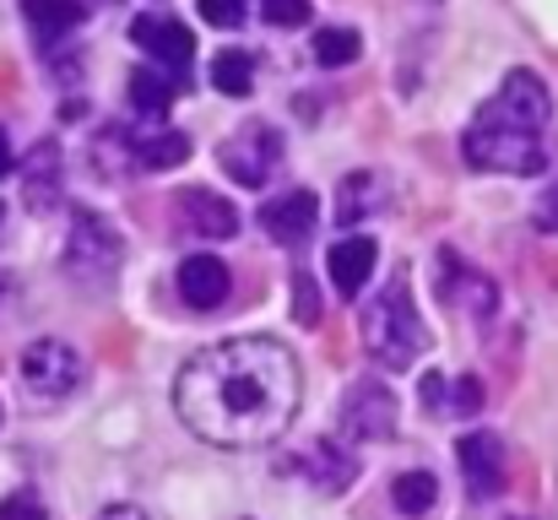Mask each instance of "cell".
Returning a JSON list of instances; mask_svg holds the SVG:
<instances>
[{"instance_id": "cell-1", "label": "cell", "mask_w": 558, "mask_h": 520, "mask_svg": "<svg viewBox=\"0 0 558 520\" xmlns=\"http://www.w3.org/2000/svg\"><path fill=\"white\" fill-rule=\"evenodd\" d=\"M174 407L190 434L222 450H255L288 434L299 412V363L271 337L201 347L180 368Z\"/></svg>"}, {"instance_id": "cell-2", "label": "cell", "mask_w": 558, "mask_h": 520, "mask_svg": "<svg viewBox=\"0 0 558 520\" xmlns=\"http://www.w3.org/2000/svg\"><path fill=\"white\" fill-rule=\"evenodd\" d=\"M554 114V98L543 87L537 71H510L505 87L477 109V120L461 136L466 164L483 173H543L548 147H543V125Z\"/></svg>"}, {"instance_id": "cell-3", "label": "cell", "mask_w": 558, "mask_h": 520, "mask_svg": "<svg viewBox=\"0 0 558 520\" xmlns=\"http://www.w3.org/2000/svg\"><path fill=\"white\" fill-rule=\"evenodd\" d=\"M359 331H364V347H369V358L379 368H396V374H401V368H412V363L423 358L428 326L417 321V304H412V293H407V277L385 282L369 304H364Z\"/></svg>"}, {"instance_id": "cell-4", "label": "cell", "mask_w": 558, "mask_h": 520, "mask_svg": "<svg viewBox=\"0 0 558 520\" xmlns=\"http://www.w3.org/2000/svg\"><path fill=\"white\" fill-rule=\"evenodd\" d=\"M120 255H125L120 233H114L98 211H76L71 244H65V271H71L76 282H98V288H104V282L120 271Z\"/></svg>"}, {"instance_id": "cell-5", "label": "cell", "mask_w": 558, "mask_h": 520, "mask_svg": "<svg viewBox=\"0 0 558 520\" xmlns=\"http://www.w3.org/2000/svg\"><path fill=\"white\" fill-rule=\"evenodd\" d=\"M217 164H222V173H228L233 184L260 190L271 173L282 169V136H277L271 125L250 120V125H239V131L217 147Z\"/></svg>"}, {"instance_id": "cell-6", "label": "cell", "mask_w": 558, "mask_h": 520, "mask_svg": "<svg viewBox=\"0 0 558 520\" xmlns=\"http://www.w3.org/2000/svg\"><path fill=\"white\" fill-rule=\"evenodd\" d=\"M22 385H27V396L44 407V401H65L76 385H82V358H76V347L65 342H33L22 352Z\"/></svg>"}, {"instance_id": "cell-7", "label": "cell", "mask_w": 558, "mask_h": 520, "mask_svg": "<svg viewBox=\"0 0 558 520\" xmlns=\"http://www.w3.org/2000/svg\"><path fill=\"white\" fill-rule=\"evenodd\" d=\"M342 434L353 439H390L396 434V390L379 379H353L342 396Z\"/></svg>"}, {"instance_id": "cell-8", "label": "cell", "mask_w": 558, "mask_h": 520, "mask_svg": "<svg viewBox=\"0 0 558 520\" xmlns=\"http://www.w3.org/2000/svg\"><path fill=\"white\" fill-rule=\"evenodd\" d=\"M288 472H304V483L320 488V494H342V488H353L359 461H353V450H342V439H310L288 461Z\"/></svg>"}, {"instance_id": "cell-9", "label": "cell", "mask_w": 558, "mask_h": 520, "mask_svg": "<svg viewBox=\"0 0 558 520\" xmlns=\"http://www.w3.org/2000/svg\"><path fill=\"white\" fill-rule=\"evenodd\" d=\"M315 222H320L315 190H288V195H277V201L260 206V228H266L277 244H304V239L315 233Z\"/></svg>"}, {"instance_id": "cell-10", "label": "cell", "mask_w": 558, "mask_h": 520, "mask_svg": "<svg viewBox=\"0 0 558 520\" xmlns=\"http://www.w3.org/2000/svg\"><path fill=\"white\" fill-rule=\"evenodd\" d=\"M456 456H461L466 488H472L477 499H494V494L505 488V445H499V434H466V439L456 445Z\"/></svg>"}, {"instance_id": "cell-11", "label": "cell", "mask_w": 558, "mask_h": 520, "mask_svg": "<svg viewBox=\"0 0 558 520\" xmlns=\"http://www.w3.org/2000/svg\"><path fill=\"white\" fill-rule=\"evenodd\" d=\"M174 211L185 217L190 233H201V239H233L239 233V211L217 195V190H180V201H174Z\"/></svg>"}, {"instance_id": "cell-12", "label": "cell", "mask_w": 558, "mask_h": 520, "mask_svg": "<svg viewBox=\"0 0 558 520\" xmlns=\"http://www.w3.org/2000/svg\"><path fill=\"white\" fill-rule=\"evenodd\" d=\"M374 261H379V250H374V239H364V233H348V239L331 244L326 266H331V282H337L342 299H359V293L369 288Z\"/></svg>"}, {"instance_id": "cell-13", "label": "cell", "mask_w": 558, "mask_h": 520, "mask_svg": "<svg viewBox=\"0 0 558 520\" xmlns=\"http://www.w3.org/2000/svg\"><path fill=\"white\" fill-rule=\"evenodd\" d=\"M131 38L153 55V60H163V65H180L185 71L190 55H195V38H190V27L180 16H136V27H131Z\"/></svg>"}, {"instance_id": "cell-14", "label": "cell", "mask_w": 558, "mask_h": 520, "mask_svg": "<svg viewBox=\"0 0 558 520\" xmlns=\"http://www.w3.org/2000/svg\"><path fill=\"white\" fill-rule=\"evenodd\" d=\"M228 288H233V277H228V266L217 255H190V261H180V293H185L190 310H217L228 299Z\"/></svg>"}, {"instance_id": "cell-15", "label": "cell", "mask_w": 558, "mask_h": 520, "mask_svg": "<svg viewBox=\"0 0 558 520\" xmlns=\"http://www.w3.org/2000/svg\"><path fill=\"white\" fill-rule=\"evenodd\" d=\"M22 11H27L33 33H38V38H49V44H54V38H65V33L87 16V5H82V0H27Z\"/></svg>"}, {"instance_id": "cell-16", "label": "cell", "mask_w": 558, "mask_h": 520, "mask_svg": "<svg viewBox=\"0 0 558 520\" xmlns=\"http://www.w3.org/2000/svg\"><path fill=\"white\" fill-rule=\"evenodd\" d=\"M131 158H136L142 169H180L190 158V136H180V131L142 136V142H131Z\"/></svg>"}, {"instance_id": "cell-17", "label": "cell", "mask_w": 558, "mask_h": 520, "mask_svg": "<svg viewBox=\"0 0 558 520\" xmlns=\"http://www.w3.org/2000/svg\"><path fill=\"white\" fill-rule=\"evenodd\" d=\"M211 82H217V93L244 98V93L255 87V60H250V55H239V49H222V55L211 60Z\"/></svg>"}, {"instance_id": "cell-18", "label": "cell", "mask_w": 558, "mask_h": 520, "mask_svg": "<svg viewBox=\"0 0 558 520\" xmlns=\"http://www.w3.org/2000/svg\"><path fill=\"white\" fill-rule=\"evenodd\" d=\"M390 494H396V510H407V516H428V510L439 505V477H428V472H401Z\"/></svg>"}, {"instance_id": "cell-19", "label": "cell", "mask_w": 558, "mask_h": 520, "mask_svg": "<svg viewBox=\"0 0 558 520\" xmlns=\"http://www.w3.org/2000/svg\"><path fill=\"white\" fill-rule=\"evenodd\" d=\"M359 49H364V38H359L353 27H320V33H315V60H320L326 71L353 65V60H359Z\"/></svg>"}, {"instance_id": "cell-20", "label": "cell", "mask_w": 558, "mask_h": 520, "mask_svg": "<svg viewBox=\"0 0 558 520\" xmlns=\"http://www.w3.org/2000/svg\"><path fill=\"white\" fill-rule=\"evenodd\" d=\"M174 93H180V87H174L169 76H158V71H136V76H131V104H136L142 114H163V109L174 104Z\"/></svg>"}, {"instance_id": "cell-21", "label": "cell", "mask_w": 558, "mask_h": 520, "mask_svg": "<svg viewBox=\"0 0 558 520\" xmlns=\"http://www.w3.org/2000/svg\"><path fill=\"white\" fill-rule=\"evenodd\" d=\"M293 321H299V326H320V288H315L304 271L293 277Z\"/></svg>"}, {"instance_id": "cell-22", "label": "cell", "mask_w": 558, "mask_h": 520, "mask_svg": "<svg viewBox=\"0 0 558 520\" xmlns=\"http://www.w3.org/2000/svg\"><path fill=\"white\" fill-rule=\"evenodd\" d=\"M260 11H266L271 27H299V22H310V0H260Z\"/></svg>"}, {"instance_id": "cell-23", "label": "cell", "mask_w": 558, "mask_h": 520, "mask_svg": "<svg viewBox=\"0 0 558 520\" xmlns=\"http://www.w3.org/2000/svg\"><path fill=\"white\" fill-rule=\"evenodd\" d=\"M201 16L211 27H239L244 22V0H201Z\"/></svg>"}, {"instance_id": "cell-24", "label": "cell", "mask_w": 558, "mask_h": 520, "mask_svg": "<svg viewBox=\"0 0 558 520\" xmlns=\"http://www.w3.org/2000/svg\"><path fill=\"white\" fill-rule=\"evenodd\" d=\"M0 520H49V510L33 494H11V499H0Z\"/></svg>"}, {"instance_id": "cell-25", "label": "cell", "mask_w": 558, "mask_h": 520, "mask_svg": "<svg viewBox=\"0 0 558 520\" xmlns=\"http://www.w3.org/2000/svg\"><path fill=\"white\" fill-rule=\"evenodd\" d=\"M532 222L543 228V233H558V179L537 195V211H532Z\"/></svg>"}, {"instance_id": "cell-26", "label": "cell", "mask_w": 558, "mask_h": 520, "mask_svg": "<svg viewBox=\"0 0 558 520\" xmlns=\"http://www.w3.org/2000/svg\"><path fill=\"white\" fill-rule=\"evenodd\" d=\"M483 407V385L477 379H461L456 385V412H477Z\"/></svg>"}, {"instance_id": "cell-27", "label": "cell", "mask_w": 558, "mask_h": 520, "mask_svg": "<svg viewBox=\"0 0 558 520\" xmlns=\"http://www.w3.org/2000/svg\"><path fill=\"white\" fill-rule=\"evenodd\" d=\"M445 390H450V385H445V374H428V379H423V407H439V401H445Z\"/></svg>"}, {"instance_id": "cell-28", "label": "cell", "mask_w": 558, "mask_h": 520, "mask_svg": "<svg viewBox=\"0 0 558 520\" xmlns=\"http://www.w3.org/2000/svg\"><path fill=\"white\" fill-rule=\"evenodd\" d=\"M98 520H147V516H142L136 505H109V510H104Z\"/></svg>"}, {"instance_id": "cell-29", "label": "cell", "mask_w": 558, "mask_h": 520, "mask_svg": "<svg viewBox=\"0 0 558 520\" xmlns=\"http://www.w3.org/2000/svg\"><path fill=\"white\" fill-rule=\"evenodd\" d=\"M5 173H16V158H11V142H5V131H0V179Z\"/></svg>"}, {"instance_id": "cell-30", "label": "cell", "mask_w": 558, "mask_h": 520, "mask_svg": "<svg viewBox=\"0 0 558 520\" xmlns=\"http://www.w3.org/2000/svg\"><path fill=\"white\" fill-rule=\"evenodd\" d=\"M0 293H5V277H0Z\"/></svg>"}, {"instance_id": "cell-31", "label": "cell", "mask_w": 558, "mask_h": 520, "mask_svg": "<svg viewBox=\"0 0 558 520\" xmlns=\"http://www.w3.org/2000/svg\"><path fill=\"white\" fill-rule=\"evenodd\" d=\"M510 520H526V516H510Z\"/></svg>"}, {"instance_id": "cell-32", "label": "cell", "mask_w": 558, "mask_h": 520, "mask_svg": "<svg viewBox=\"0 0 558 520\" xmlns=\"http://www.w3.org/2000/svg\"><path fill=\"white\" fill-rule=\"evenodd\" d=\"M0 217H5V211H0Z\"/></svg>"}]
</instances>
